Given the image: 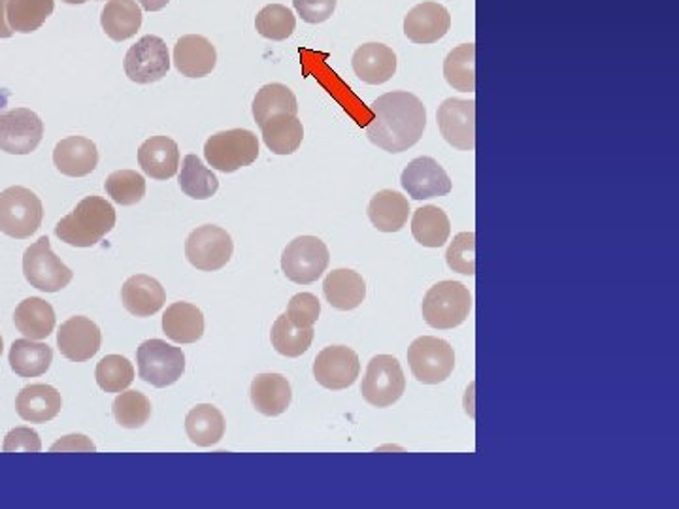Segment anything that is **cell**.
<instances>
[{
  "instance_id": "4dcf8cb0",
  "label": "cell",
  "mask_w": 679,
  "mask_h": 509,
  "mask_svg": "<svg viewBox=\"0 0 679 509\" xmlns=\"http://www.w3.org/2000/svg\"><path fill=\"white\" fill-rule=\"evenodd\" d=\"M100 25L113 42H125L140 30L141 10L136 0H108Z\"/></svg>"
},
{
  "instance_id": "484cf974",
  "label": "cell",
  "mask_w": 679,
  "mask_h": 509,
  "mask_svg": "<svg viewBox=\"0 0 679 509\" xmlns=\"http://www.w3.org/2000/svg\"><path fill=\"white\" fill-rule=\"evenodd\" d=\"M326 302L340 311L359 308L367 298V282L354 270H333L323 282Z\"/></svg>"
},
{
  "instance_id": "5b68a950",
  "label": "cell",
  "mask_w": 679,
  "mask_h": 509,
  "mask_svg": "<svg viewBox=\"0 0 679 509\" xmlns=\"http://www.w3.org/2000/svg\"><path fill=\"white\" fill-rule=\"evenodd\" d=\"M205 157L213 170L233 174L249 166L259 157V140L251 131L233 128L210 136L205 144Z\"/></svg>"
},
{
  "instance_id": "f1b7e54d",
  "label": "cell",
  "mask_w": 679,
  "mask_h": 509,
  "mask_svg": "<svg viewBox=\"0 0 679 509\" xmlns=\"http://www.w3.org/2000/svg\"><path fill=\"white\" fill-rule=\"evenodd\" d=\"M163 331L176 344H195L205 334V315L189 302H174L163 315Z\"/></svg>"
},
{
  "instance_id": "6da1fadb",
  "label": "cell",
  "mask_w": 679,
  "mask_h": 509,
  "mask_svg": "<svg viewBox=\"0 0 679 509\" xmlns=\"http://www.w3.org/2000/svg\"><path fill=\"white\" fill-rule=\"evenodd\" d=\"M372 120L367 125L368 140L390 153L413 148L427 127V108L408 91H391L370 104Z\"/></svg>"
},
{
  "instance_id": "3957f363",
  "label": "cell",
  "mask_w": 679,
  "mask_h": 509,
  "mask_svg": "<svg viewBox=\"0 0 679 509\" xmlns=\"http://www.w3.org/2000/svg\"><path fill=\"white\" fill-rule=\"evenodd\" d=\"M421 310L427 325L449 331L467 321L472 311V295L462 283L440 282L427 290Z\"/></svg>"
},
{
  "instance_id": "4fadbf2b",
  "label": "cell",
  "mask_w": 679,
  "mask_h": 509,
  "mask_svg": "<svg viewBox=\"0 0 679 509\" xmlns=\"http://www.w3.org/2000/svg\"><path fill=\"white\" fill-rule=\"evenodd\" d=\"M44 138V123L33 110L15 108L0 113V151L10 156L33 153Z\"/></svg>"
},
{
  "instance_id": "ac0fdd59",
  "label": "cell",
  "mask_w": 679,
  "mask_h": 509,
  "mask_svg": "<svg viewBox=\"0 0 679 509\" xmlns=\"http://www.w3.org/2000/svg\"><path fill=\"white\" fill-rule=\"evenodd\" d=\"M452 27V15L439 2H421L404 17V35L413 44H434L442 40Z\"/></svg>"
},
{
  "instance_id": "bcb514c9",
  "label": "cell",
  "mask_w": 679,
  "mask_h": 509,
  "mask_svg": "<svg viewBox=\"0 0 679 509\" xmlns=\"http://www.w3.org/2000/svg\"><path fill=\"white\" fill-rule=\"evenodd\" d=\"M293 7L303 17V22L319 25L331 20L336 10V0H293Z\"/></svg>"
},
{
  "instance_id": "ba28073f",
  "label": "cell",
  "mask_w": 679,
  "mask_h": 509,
  "mask_svg": "<svg viewBox=\"0 0 679 509\" xmlns=\"http://www.w3.org/2000/svg\"><path fill=\"white\" fill-rule=\"evenodd\" d=\"M331 262V253L318 236H298L283 249L282 270L287 280L298 285L318 282Z\"/></svg>"
},
{
  "instance_id": "603a6c76",
  "label": "cell",
  "mask_w": 679,
  "mask_h": 509,
  "mask_svg": "<svg viewBox=\"0 0 679 509\" xmlns=\"http://www.w3.org/2000/svg\"><path fill=\"white\" fill-rule=\"evenodd\" d=\"M61 408H63L61 393L55 387L44 385V383L23 387L15 398L17 415L27 423H48L59 415Z\"/></svg>"
},
{
  "instance_id": "7a4b0ae2",
  "label": "cell",
  "mask_w": 679,
  "mask_h": 509,
  "mask_svg": "<svg viewBox=\"0 0 679 509\" xmlns=\"http://www.w3.org/2000/svg\"><path fill=\"white\" fill-rule=\"evenodd\" d=\"M115 226V210L102 197H85L74 212L59 221L55 234L59 240L74 248L97 246Z\"/></svg>"
},
{
  "instance_id": "ffe728a7",
  "label": "cell",
  "mask_w": 679,
  "mask_h": 509,
  "mask_svg": "<svg viewBox=\"0 0 679 509\" xmlns=\"http://www.w3.org/2000/svg\"><path fill=\"white\" fill-rule=\"evenodd\" d=\"M53 163L64 176H89L99 164V149L89 138L71 136L57 144L53 149Z\"/></svg>"
},
{
  "instance_id": "e0dca14e",
  "label": "cell",
  "mask_w": 679,
  "mask_h": 509,
  "mask_svg": "<svg viewBox=\"0 0 679 509\" xmlns=\"http://www.w3.org/2000/svg\"><path fill=\"white\" fill-rule=\"evenodd\" d=\"M102 333L97 323L84 315L64 321L57 333V346L63 357L72 362H85L100 351Z\"/></svg>"
},
{
  "instance_id": "f5cc1de1",
  "label": "cell",
  "mask_w": 679,
  "mask_h": 509,
  "mask_svg": "<svg viewBox=\"0 0 679 509\" xmlns=\"http://www.w3.org/2000/svg\"><path fill=\"white\" fill-rule=\"evenodd\" d=\"M2 349H4V339L0 336V357H2Z\"/></svg>"
},
{
  "instance_id": "60d3db41",
  "label": "cell",
  "mask_w": 679,
  "mask_h": 509,
  "mask_svg": "<svg viewBox=\"0 0 679 509\" xmlns=\"http://www.w3.org/2000/svg\"><path fill=\"white\" fill-rule=\"evenodd\" d=\"M255 28L262 38L283 42L295 33L297 20H295V14L291 12L289 8L283 7V4H269L257 14Z\"/></svg>"
},
{
  "instance_id": "30bf717a",
  "label": "cell",
  "mask_w": 679,
  "mask_h": 509,
  "mask_svg": "<svg viewBox=\"0 0 679 509\" xmlns=\"http://www.w3.org/2000/svg\"><path fill=\"white\" fill-rule=\"evenodd\" d=\"M23 274L35 289L44 290V293H59L74 277V272L51 251L48 236H42L30 248L25 249Z\"/></svg>"
},
{
  "instance_id": "83f0119b",
  "label": "cell",
  "mask_w": 679,
  "mask_h": 509,
  "mask_svg": "<svg viewBox=\"0 0 679 509\" xmlns=\"http://www.w3.org/2000/svg\"><path fill=\"white\" fill-rule=\"evenodd\" d=\"M264 146L276 156H293L305 140V127L297 115H272L261 125Z\"/></svg>"
},
{
  "instance_id": "7dc6e473",
  "label": "cell",
  "mask_w": 679,
  "mask_h": 509,
  "mask_svg": "<svg viewBox=\"0 0 679 509\" xmlns=\"http://www.w3.org/2000/svg\"><path fill=\"white\" fill-rule=\"evenodd\" d=\"M2 451H28L40 452L42 451V442L38 438V434L28 426H17L14 431H10L4 438V446Z\"/></svg>"
},
{
  "instance_id": "f35d334b",
  "label": "cell",
  "mask_w": 679,
  "mask_h": 509,
  "mask_svg": "<svg viewBox=\"0 0 679 509\" xmlns=\"http://www.w3.org/2000/svg\"><path fill=\"white\" fill-rule=\"evenodd\" d=\"M313 336H316V333H313L311 326L298 328V326L291 323L287 315H280L276 319V323L272 326V334H270L272 346H274L277 353L283 355V357H291V359L306 353L310 349Z\"/></svg>"
},
{
  "instance_id": "52a82bcc",
  "label": "cell",
  "mask_w": 679,
  "mask_h": 509,
  "mask_svg": "<svg viewBox=\"0 0 679 509\" xmlns=\"http://www.w3.org/2000/svg\"><path fill=\"white\" fill-rule=\"evenodd\" d=\"M406 377L403 367L393 355H375L370 359L362 377V398L374 408H390L403 398Z\"/></svg>"
},
{
  "instance_id": "7bdbcfd3",
  "label": "cell",
  "mask_w": 679,
  "mask_h": 509,
  "mask_svg": "<svg viewBox=\"0 0 679 509\" xmlns=\"http://www.w3.org/2000/svg\"><path fill=\"white\" fill-rule=\"evenodd\" d=\"M108 197L115 204L135 206L146 197V179L135 170H118L107 177Z\"/></svg>"
},
{
  "instance_id": "e575fe53",
  "label": "cell",
  "mask_w": 679,
  "mask_h": 509,
  "mask_svg": "<svg viewBox=\"0 0 679 509\" xmlns=\"http://www.w3.org/2000/svg\"><path fill=\"white\" fill-rule=\"evenodd\" d=\"M55 0H8L7 17L14 33L30 35L53 14Z\"/></svg>"
},
{
  "instance_id": "f907efd6",
  "label": "cell",
  "mask_w": 679,
  "mask_h": 509,
  "mask_svg": "<svg viewBox=\"0 0 679 509\" xmlns=\"http://www.w3.org/2000/svg\"><path fill=\"white\" fill-rule=\"evenodd\" d=\"M138 2L146 12H159L169 4L170 0H138Z\"/></svg>"
},
{
  "instance_id": "8d00e7d4",
  "label": "cell",
  "mask_w": 679,
  "mask_h": 509,
  "mask_svg": "<svg viewBox=\"0 0 679 509\" xmlns=\"http://www.w3.org/2000/svg\"><path fill=\"white\" fill-rule=\"evenodd\" d=\"M444 78L455 91H476V44H460L447 53Z\"/></svg>"
},
{
  "instance_id": "44dd1931",
  "label": "cell",
  "mask_w": 679,
  "mask_h": 509,
  "mask_svg": "<svg viewBox=\"0 0 679 509\" xmlns=\"http://www.w3.org/2000/svg\"><path fill=\"white\" fill-rule=\"evenodd\" d=\"M351 66L355 76L365 84L382 85L395 76L396 53L383 44H362L355 50Z\"/></svg>"
},
{
  "instance_id": "4316f807",
  "label": "cell",
  "mask_w": 679,
  "mask_h": 509,
  "mask_svg": "<svg viewBox=\"0 0 679 509\" xmlns=\"http://www.w3.org/2000/svg\"><path fill=\"white\" fill-rule=\"evenodd\" d=\"M368 220L382 233H398L408 223L410 202L393 189L375 193L368 204Z\"/></svg>"
},
{
  "instance_id": "5bb4252c",
  "label": "cell",
  "mask_w": 679,
  "mask_h": 509,
  "mask_svg": "<svg viewBox=\"0 0 679 509\" xmlns=\"http://www.w3.org/2000/svg\"><path fill=\"white\" fill-rule=\"evenodd\" d=\"M361 372V362L354 349L346 346L325 347L316 357L313 375L321 387L344 390L351 387Z\"/></svg>"
},
{
  "instance_id": "277c9868",
  "label": "cell",
  "mask_w": 679,
  "mask_h": 509,
  "mask_svg": "<svg viewBox=\"0 0 679 509\" xmlns=\"http://www.w3.org/2000/svg\"><path fill=\"white\" fill-rule=\"evenodd\" d=\"M42 200L27 187H8L0 193V233L15 240H27L40 228Z\"/></svg>"
},
{
  "instance_id": "cb8c5ba5",
  "label": "cell",
  "mask_w": 679,
  "mask_h": 509,
  "mask_svg": "<svg viewBox=\"0 0 679 509\" xmlns=\"http://www.w3.org/2000/svg\"><path fill=\"white\" fill-rule=\"evenodd\" d=\"M138 163L149 177L159 182L176 176L180 166V149L176 141L169 136H151L138 149Z\"/></svg>"
},
{
  "instance_id": "681fc988",
  "label": "cell",
  "mask_w": 679,
  "mask_h": 509,
  "mask_svg": "<svg viewBox=\"0 0 679 509\" xmlns=\"http://www.w3.org/2000/svg\"><path fill=\"white\" fill-rule=\"evenodd\" d=\"M7 2L8 0H0V38H10V36L14 35V30L8 23Z\"/></svg>"
},
{
  "instance_id": "74e56055",
  "label": "cell",
  "mask_w": 679,
  "mask_h": 509,
  "mask_svg": "<svg viewBox=\"0 0 679 509\" xmlns=\"http://www.w3.org/2000/svg\"><path fill=\"white\" fill-rule=\"evenodd\" d=\"M177 182L182 191L195 200H208L220 189V179L212 170L206 169L197 156L185 157Z\"/></svg>"
},
{
  "instance_id": "9c48e42d",
  "label": "cell",
  "mask_w": 679,
  "mask_h": 509,
  "mask_svg": "<svg viewBox=\"0 0 679 509\" xmlns=\"http://www.w3.org/2000/svg\"><path fill=\"white\" fill-rule=\"evenodd\" d=\"M408 362L411 374L424 385L446 382L455 368V351L446 339L421 336L408 347Z\"/></svg>"
},
{
  "instance_id": "9a60e30c",
  "label": "cell",
  "mask_w": 679,
  "mask_h": 509,
  "mask_svg": "<svg viewBox=\"0 0 679 509\" xmlns=\"http://www.w3.org/2000/svg\"><path fill=\"white\" fill-rule=\"evenodd\" d=\"M436 121L440 133L449 146L460 151H472L476 148L474 100H444L436 113Z\"/></svg>"
},
{
  "instance_id": "d6a6232c",
  "label": "cell",
  "mask_w": 679,
  "mask_h": 509,
  "mask_svg": "<svg viewBox=\"0 0 679 509\" xmlns=\"http://www.w3.org/2000/svg\"><path fill=\"white\" fill-rule=\"evenodd\" d=\"M53 349L35 339H15L10 349V367L20 377H38L50 370Z\"/></svg>"
},
{
  "instance_id": "1f68e13d",
  "label": "cell",
  "mask_w": 679,
  "mask_h": 509,
  "mask_svg": "<svg viewBox=\"0 0 679 509\" xmlns=\"http://www.w3.org/2000/svg\"><path fill=\"white\" fill-rule=\"evenodd\" d=\"M15 328L28 339H46L55 328V310L42 298L30 297L15 308Z\"/></svg>"
},
{
  "instance_id": "8fae6325",
  "label": "cell",
  "mask_w": 679,
  "mask_h": 509,
  "mask_svg": "<svg viewBox=\"0 0 679 509\" xmlns=\"http://www.w3.org/2000/svg\"><path fill=\"white\" fill-rule=\"evenodd\" d=\"M233 251V238L221 226H198L185 241V257L200 272L223 269L231 261Z\"/></svg>"
},
{
  "instance_id": "c3c4849f",
  "label": "cell",
  "mask_w": 679,
  "mask_h": 509,
  "mask_svg": "<svg viewBox=\"0 0 679 509\" xmlns=\"http://www.w3.org/2000/svg\"><path fill=\"white\" fill-rule=\"evenodd\" d=\"M55 451H97V447L92 444L91 439L85 438L82 434H72V436H64L63 439H59L57 444L51 446V452Z\"/></svg>"
},
{
  "instance_id": "816d5d0a",
  "label": "cell",
  "mask_w": 679,
  "mask_h": 509,
  "mask_svg": "<svg viewBox=\"0 0 679 509\" xmlns=\"http://www.w3.org/2000/svg\"><path fill=\"white\" fill-rule=\"evenodd\" d=\"M66 4H85L87 0H63Z\"/></svg>"
},
{
  "instance_id": "d590c367",
  "label": "cell",
  "mask_w": 679,
  "mask_h": 509,
  "mask_svg": "<svg viewBox=\"0 0 679 509\" xmlns=\"http://www.w3.org/2000/svg\"><path fill=\"white\" fill-rule=\"evenodd\" d=\"M297 115L298 102L295 92L291 91L287 85L269 84L261 87L254 100V117L255 123L261 127L264 121L270 120L272 115Z\"/></svg>"
},
{
  "instance_id": "d4e9b609",
  "label": "cell",
  "mask_w": 679,
  "mask_h": 509,
  "mask_svg": "<svg viewBox=\"0 0 679 509\" xmlns=\"http://www.w3.org/2000/svg\"><path fill=\"white\" fill-rule=\"evenodd\" d=\"M251 402L255 410L267 415V418H277L287 411L293 400L287 377L282 374H259L251 382Z\"/></svg>"
},
{
  "instance_id": "ee69618b",
  "label": "cell",
  "mask_w": 679,
  "mask_h": 509,
  "mask_svg": "<svg viewBox=\"0 0 679 509\" xmlns=\"http://www.w3.org/2000/svg\"><path fill=\"white\" fill-rule=\"evenodd\" d=\"M447 266L462 274L474 276L476 274V234L459 233L453 238L446 251Z\"/></svg>"
},
{
  "instance_id": "b9f144b4",
  "label": "cell",
  "mask_w": 679,
  "mask_h": 509,
  "mask_svg": "<svg viewBox=\"0 0 679 509\" xmlns=\"http://www.w3.org/2000/svg\"><path fill=\"white\" fill-rule=\"evenodd\" d=\"M95 377L104 393H121L135 382V367L121 355H107L97 364Z\"/></svg>"
},
{
  "instance_id": "8992f818",
  "label": "cell",
  "mask_w": 679,
  "mask_h": 509,
  "mask_svg": "<svg viewBox=\"0 0 679 509\" xmlns=\"http://www.w3.org/2000/svg\"><path fill=\"white\" fill-rule=\"evenodd\" d=\"M136 361L141 382L157 389L174 385L185 372L184 351L163 339H146L136 351Z\"/></svg>"
},
{
  "instance_id": "f6af8a7d",
  "label": "cell",
  "mask_w": 679,
  "mask_h": 509,
  "mask_svg": "<svg viewBox=\"0 0 679 509\" xmlns=\"http://www.w3.org/2000/svg\"><path fill=\"white\" fill-rule=\"evenodd\" d=\"M319 313H321L319 298L311 293H298L291 298L285 315L298 328H308L318 323Z\"/></svg>"
},
{
  "instance_id": "836d02e7",
  "label": "cell",
  "mask_w": 679,
  "mask_h": 509,
  "mask_svg": "<svg viewBox=\"0 0 679 509\" xmlns=\"http://www.w3.org/2000/svg\"><path fill=\"white\" fill-rule=\"evenodd\" d=\"M411 234L423 248H442L452 234V223L439 206H421L413 213Z\"/></svg>"
},
{
  "instance_id": "f546056e",
  "label": "cell",
  "mask_w": 679,
  "mask_h": 509,
  "mask_svg": "<svg viewBox=\"0 0 679 509\" xmlns=\"http://www.w3.org/2000/svg\"><path fill=\"white\" fill-rule=\"evenodd\" d=\"M185 432L195 446H218L225 436V418L212 404H198L185 418Z\"/></svg>"
},
{
  "instance_id": "d6986e66",
  "label": "cell",
  "mask_w": 679,
  "mask_h": 509,
  "mask_svg": "<svg viewBox=\"0 0 679 509\" xmlns=\"http://www.w3.org/2000/svg\"><path fill=\"white\" fill-rule=\"evenodd\" d=\"M215 63L218 51L206 36H182L174 46V64L182 76L205 78L212 74Z\"/></svg>"
},
{
  "instance_id": "2e32d148",
  "label": "cell",
  "mask_w": 679,
  "mask_h": 509,
  "mask_svg": "<svg viewBox=\"0 0 679 509\" xmlns=\"http://www.w3.org/2000/svg\"><path fill=\"white\" fill-rule=\"evenodd\" d=\"M400 184L413 200L446 197L452 191V179L446 170L432 157H418L408 163L400 176Z\"/></svg>"
},
{
  "instance_id": "7c38bea8",
  "label": "cell",
  "mask_w": 679,
  "mask_h": 509,
  "mask_svg": "<svg viewBox=\"0 0 679 509\" xmlns=\"http://www.w3.org/2000/svg\"><path fill=\"white\" fill-rule=\"evenodd\" d=\"M123 69L131 82L140 85L156 84L169 74L170 53L163 38L146 35L131 46L125 55Z\"/></svg>"
},
{
  "instance_id": "7402d4cb",
  "label": "cell",
  "mask_w": 679,
  "mask_h": 509,
  "mask_svg": "<svg viewBox=\"0 0 679 509\" xmlns=\"http://www.w3.org/2000/svg\"><path fill=\"white\" fill-rule=\"evenodd\" d=\"M121 300L128 313H133L136 318H151L163 308L166 293L156 277L136 274L123 283Z\"/></svg>"
},
{
  "instance_id": "ab89813d",
  "label": "cell",
  "mask_w": 679,
  "mask_h": 509,
  "mask_svg": "<svg viewBox=\"0 0 679 509\" xmlns=\"http://www.w3.org/2000/svg\"><path fill=\"white\" fill-rule=\"evenodd\" d=\"M113 419L123 429H141L151 418V402L148 396L138 390H121L118 398L113 400Z\"/></svg>"
}]
</instances>
